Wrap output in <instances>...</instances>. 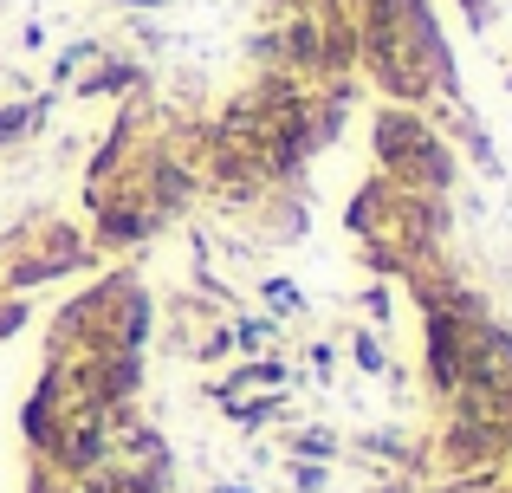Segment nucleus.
I'll return each instance as SVG.
<instances>
[{"label": "nucleus", "instance_id": "39448f33", "mask_svg": "<svg viewBox=\"0 0 512 493\" xmlns=\"http://www.w3.org/2000/svg\"><path fill=\"white\" fill-rule=\"evenodd\" d=\"M221 409L240 422V429H266L273 416H286V396H273V390H266V396H227Z\"/></svg>", "mask_w": 512, "mask_h": 493}, {"label": "nucleus", "instance_id": "4468645a", "mask_svg": "<svg viewBox=\"0 0 512 493\" xmlns=\"http://www.w3.org/2000/svg\"><path fill=\"white\" fill-rule=\"evenodd\" d=\"M363 312L383 325V318H389V292H383V286H370V292H363Z\"/></svg>", "mask_w": 512, "mask_h": 493}, {"label": "nucleus", "instance_id": "0eeeda50", "mask_svg": "<svg viewBox=\"0 0 512 493\" xmlns=\"http://www.w3.org/2000/svg\"><path fill=\"white\" fill-rule=\"evenodd\" d=\"M91 59H104V52H98V39H78V46H65V52H59L52 78H59V85H72V78H78V65H91Z\"/></svg>", "mask_w": 512, "mask_h": 493}, {"label": "nucleus", "instance_id": "20e7f679", "mask_svg": "<svg viewBox=\"0 0 512 493\" xmlns=\"http://www.w3.org/2000/svg\"><path fill=\"white\" fill-rule=\"evenodd\" d=\"M52 117V98H26V104H0V150L20 137H33L39 124Z\"/></svg>", "mask_w": 512, "mask_h": 493}, {"label": "nucleus", "instance_id": "2eb2a0df", "mask_svg": "<svg viewBox=\"0 0 512 493\" xmlns=\"http://www.w3.org/2000/svg\"><path fill=\"white\" fill-rule=\"evenodd\" d=\"M214 493H253V487H214Z\"/></svg>", "mask_w": 512, "mask_h": 493}, {"label": "nucleus", "instance_id": "f257e3e1", "mask_svg": "<svg viewBox=\"0 0 512 493\" xmlns=\"http://www.w3.org/2000/svg\"><path fill=\"white\" fill-rule=\"evenodd\" d=\"M370 150L396 189H409V195H448L454 189V150L435 137V124L415 104H383L376 111Z\"/></svg>", "mask_w": 512, "mask_h": 493}, {"label": "nucleus", "instance_id": "f03ea898", "mask_svg": "<svg viewBox=\"0 0 512 493\" xmlns=\"http://www.w3.org/2000/svg\"><path fill=\"white\" fill-rule=\"evenodd\" d=\"M91 215H98V247H137V241L156 234V215H150V202H143L137 189H124V195L98 189L91 195Z\"/></svg>", "mask_w": 512, "mask_h": 493}, {"label": "nucleus", "instance_id": "6e6552de", "mask_svg": "<svg viewBox=\"0 0 512 493\" xmlns=\"http://www.w3.org/2000/svg\"><path fill=\"white\" fill-rule=\"evenodd\" d=\"M227 331H234V344H240V351L253 357V351H266V338H273L279 325H273V318H234Z\"/></svg>", "mask_w": 512, "mask_h": 493}, {"label": "nucleus", "instance_id": "9d476101", "mask_svg": "<svg viewBox=\"0 0 512 493\" xmlns=\"http://www.w3.org/2000/svg\"><path fill=\"white\" fill-rule=\"evenodd\" d=\"M260 292H266V305H273V312H299V305H305V292L292 286V279H260Z\"/></svg>", "mask_w": 512, "mask_h": 493}, {"label": "nucleus", "instance_id": "ddd939ff", "mask_svg": "<svg viewBox=\"0 0 512 493\" xmlns=\"http://www.w3.org/2000/svg\"><path fill=\"white\" fill-rule=\"evenodd\" d=\"M461 13H467V26H474V33H487V20H493V0H461Z\"/></svg>", "mask_w": 512, "mask_h": 493}, {"label": "nucleus", "instance_id": "7ed1b4c3", "mask_svg": "<svg viewBox=\"0 0 512 493\" xmlns=\"http://www.w3.org/2000/svg\"><path fill=\"white\" fill-rule=\"evenodd\" d=\"M137 85H143V65L111 59V65H98L91 78H78V98H117V91H137Z\"/></svg>", "mask_w": 512, "mask_h": 493}, {"label": "nucleus", "instance_id": "9b49d317", "mask_svg": "<svg viewBox=\"0 0 512 493\" xmlns=\"http://www.w3.org/2000/svg\"><path fill=\"white\" fill-rule=\"evenodd\" d=\"M350 357H357V370H370V377H376V370H389V364H383V344H376V331H357V338H350Z\"/></svg>", "mask_w": 512, "mask_h": 493}, {"label": "nucleus", "instance_id": "f8f14e48", "mask_svg": "<svg viewBox=\"0 0 512 493\" xmlns=\"http://www.w3.org/2000/svg\"><path fill=\"white\" fill-rule=\"evenodd\" d=\"M325 481H331V474L318 468V461H312V468H305V461L292 468V487H299V493H325Z\"/></svg>", "mask_w": 512, "mask_h": 493}, {"label": "nucleus", "instance_id": "1a4fd4ad", "mask_svg": "<svg viewBox=\"0 0 512 493\" xmlns=\"http://www.w3.org/2000/svg\"><path fill=\"white\" fill-rule=\"evenodd\" d=\"M292 455H312V461H325V455H338V435H331V429H299V435H292Z\"/></svg>", "mask_w": 512, "mask_h": 493}, {"label": "nucleus", "instance_id": "423d86ee", "mask_svg": "<svg viewBox=\"0 0 512 493\" xmlns=\"http://www.w3.org/2000/svg\"><path fill=\"white\" fill-rule=\"evenodd\" d=\"M461 137H467V156L480 163V176H500V156H493V143H487V130H480L474 111H461Z\"/></svg>", "mask_w": 512, "mask_h": 493}]
</instances>
